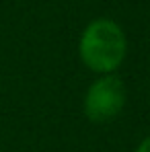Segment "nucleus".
Returning a JSON list of instances; mask_svg holds the SVG:
<instances>
[{
    "label": "nucleus",
    "instance_id": "nucleus-1",
    "mask_svg": "<svg viewBox=\"0 0 150 152\" xmlns=\"http://www.w3.org/2000/svg\"><path fill=\"white\" fill-rule=\"evenodd\" d=\"M78 53L82 64L99 76L115 74L127 56V39L124 29L111 19H95L84 27Z\"/></svg>",
    "mask_w": 150,
    "mask_h": 152
},
{
    "label": "nucleus",
    "instance_id": "nucleus-2",
    "mask_svg": "<svg viewBox=\"0 0 150 152\" xmlns=\"http://www.w3.org/2000/svg\"><path fill=\"white\" fill-rule=\"evenodd\" d=\"M125 107V84L117 74L99 76L84 93L82 111L89 121L105 124L115 119Z\"/></svg>",
    "mask_w": 150,
    "mask_h": 152
},
{
    "label": "nucleus",
    "instance_id": "nucleus-3",
    "mask_svg": "<svg viewBox=\"0 0 150 152\" xmlns=\"http://www.w3.org/2000/svg\"><path fill=\"white\" fill-rule=\"evenodd\" d=\"M136 152H150V136H148V138H144V140L138 144Z\"/></svg>",
    "mask_w": 150,
    "mask_h": 152
}]
</instances>
